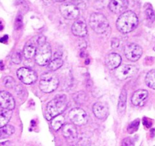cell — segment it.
<instances>
[{
    "label": "cell",
    "instance_id": "29",
    "mask_svg": "<svg viewBox=\"0 0 155 146\" xmlns=\"http://www.w3.org/2000/svg\"><path fill=\"white\" fill-rule=\"evenodd\" d=\"M23 26V19L21 15H18L16 18V21H15V29L16 30H19Z\"/></svg>",
    "mask_w": 155,
    "mask_h": 146
},
{
    "label": "cell",
    "instance_id": "17",
    "mask_svg": "<svg viewBox=\"0 0 155 146\" xmlns=\"http://www.w3.org/2000/svg\"><path fill=\"white\" fill-rule=\"evenodd\" d=\"M148 97V92L145 89H139L133 93L131 101L134 105L142 106L147 100Z\"/></svg>",
    "mask_w": 155,
    "mask_h": 146
},
{
    "label": "cell",
    "instance_id": "13",
    "mask_svg": "<svg viewBox=\"0 0 155 146\" xmlns=\"http://www.w3.org/2000/svg\"><path fill=\"white\" fill-rule=\"evenodd\" d=\"M72 33L79 37H84L87 35V27L83 19H77L72 25Z\"/></svg>",
    "mask_w": 155,
    "mask_h": 146
},
{
    "label": "cell",
    "instance_id": "20",
    "mask_svg": "<svg viewBox=\"0 0 155 146\" xmlns=\"http://www.w3.org/2000/svg\"><path fill=\"white\" fill-rule=\"evenodd\" d=\"M12 110H7V109L3 108L2 110H0V128L7 125L12 118Z\"/></svg>",
    "mask_w": 155,
    "mask_h": 146
},
{
    "label": "cell",
    "instance_id": "9",
    "mask_svg": "<svg viewBox=\"0 0 155 146\" xmlns=\"http://www.w3.org/2000/svg\"><path fill=\"white\" fill-rule=\"evenodd\" d=\"M143 51L140 45L135 43H130L125 47L124 53L128 60L136 62L142 57Z\"/></svg>",
    "mask_w": 155,
    "mask_h": 146
},
{
    "label": "cell",
    "instance_id": "28",
    "mask_svg": "<svg viewBox=\"0 0 155 146\" xmlns=\"http://www.w3.org/2000/svg\"><path fill=\"white\" fill-rule=\"evenodd\" d=\"M22 61V54L20 51H17L12 55V61L13 62L14 64H20Z\"/></svg>",
    "mask_w": 155,
    "mask_h": 146
},
{
    "label": "cell",
    "instance_id": "15",
    "mask_svg": "<svg viewBox=\"0 0 155 146\" xmlns=\"http://www.w3.org/2000/svg\"><path fill=\"white\" fill-rule=\"evenodd\" d=\"M128 4V0H110L108 7L114 13L121 14L127 10Z\"/></svg>",
    "mask_w": 155,
    "mask_h": 146
},
{
    "label": "cell",
    "instance_id": "23",
    "mask_svg": "<svg viewBox=\"0 0 155 146\" xmlns=\"http://www.w3.org/2000/svg\"><path fill=\"white\" fill-rule=\"evenodd\" d=\"M63 63V60L60 57H55L53 60H51L48 65V68L50 71H55L61 68Z\"/></svg>",
    "mask_w": 155,
    "mask_h": 146
},
{
    "label": "cell",
    "instance_id": "16",
    "mask_svg": "<svg viewBox=\"0 0 155 146\" xmlns=\"http://www.w3.org/2000/svg\"><path fill=\"white\" fill-rule=\"evenodd\" d=\"M122 58L117 53H110L106 56L105 65L109 70L117 69L120 65Z\"/></svg>",
    "mask_w": 155,
    "mask_h": 146
},
{
    "label": "cell",
    "instance_id": "24",
    "mask_svg": "<svg viewBox=\"0 0 155 146\" xmlns=\"http://www.w3.org/2000/svg\"><path fill=\"white\" fill-rule=\"evenodd\" d=\"M145 83L151 89H155V70H151L145 77Z\"/></svg>",
    "mask_w": 155,
    "mask_h": 146
},
{
    "label": "cell",
    "instance_id": "32",
    "mask_svg": "<svg viewBox=\"0 0 155 146\" xmlns=\"http://www.w3.org/2000/svg\"><path fill=\"white\" fill-rule=\"evenodd\" d=\"M143 124H144V125L147 127V128H150V127H151V125H152V123H151V121L146 118H145L143 119Z\"/></svg>",
    "mask_w": 155,
    "mask_h": 146
},
{
    "label": "cell",
    "instance_id": "31",
    "mask_svg": "<svg viewBox=\"0 0 155 146\" xmlns=\"http://www.w3.org/2000/svg\"><path fill=\"white\" fill-rule=\"evenodd\" d=\"M120 45V40L118 39H117V38H115V39H113V40H112L111 42V47L113 48H117L118 46H119Z\"/></svg>",
    "mask_w": 155,
    "mask_h": 146
},
{
    "label": "cell",
    "instance_id": "7",
    "mask_svg": "<svg viewBox=\"0 0 155 146\" xmlns=\"http://www.w3.org/2000/svg\"><path fill=\"white\" fill-rule=\"evenodd\" d=\"M18 79L24 84H32L37 80V74L32 69L28 68H21L17 71Z\"/></svg>",
    "mask_w": 155,
    "mask_h": 146
},
{
    "label": "cell",
    "instance_id": "1",
    "mask_svg": "<svg viewBox=\"0 0 155 146\" xmlns=\"http://www.w3.org/2000/svg\"><path fill=\"white\" fill-rule=\"evenodd\" d=\"M38 46L35 55V61L40 66H45L49 64L51 59V48L49 43L47 42L44 36L37 37Z\"/></svg>",
    "mask_w": 155,
    "mask_h": 146
},
{
    "label": "cell",
    "instance_id": "25",
    "mask_svg": "<svg viewBox=\"0 0 155 146\" xmlns=\"http://www.w3.org/2000/svg\"><path fill=\"white\" fill-rule=\"evenodd\" d=\"M74 99L77 104H83L87 101V95L85 92H79L74 95Z\"/></svg>",
    "mask_w": 155,
    "mask_h": 146
},
{
    "label": "cell",
    "instance_id": "19",
    "mask_svg": "<svg viewBox=\"0 0 155 146\" xmlns=\"http://www.w3.org/2000/svg\"><path fill=\"white\" fill-rule=\"evenodd\" d=\"M127 92L125 89H123L120 92L119 97L117 106V112L120 115H122L125 112L127 108Z\"/></svg>",
    "mask_w": 155,
    "mask_h": 146
},
{
    "label": "cell",
    "instance_id": "18",
    "mask_svg": "<svg viewBox=\"0 0 155 146\" xmlns=\"http://www.w3.org/2000/svg\"><path fill=\"white\" fill-rule=\"evenodd\" d=\"M92 111L95 116L100 120L105 119L108 114V107L107 105L102 102L95 103L92 108Z\"/></svg>",
    "mask_w": 155,
    "mask_h": 146
},
{
    "label": "cell",
    "instance_id": "36",
    "mask_svg": "<svg viewBox=\"0 0 155 146\" xmlns=\"http://www.w3.org/2000/svg\"><path fill=\"white\" fill-rule=\"evenodd\" d=\"M9 143H10V142H9L8 141H7V142H0V145H5Z\"/></svg>",
    "mask_w": 155,
    "mask_h": 146
},
{
    "label": "cell",
    "instance_id": "39",
    "mask_svg": "<svg viewBox=\"0 0 155 146\" xmlns=\"http://www.w3.org/2000/svg\"><path fill=\"white\" fill-rule=\"evenodd\" d=\"M154 51H155V47H154Z\"/></svg>",
    "mask_w": 155,
    "mask_h": 146
},
{
    "label": "cell",
    "instance_id": "37",
    "mask_svg": "<svg viewBox=\"0 0 155 146\" xmlns=\"http://www.w3.org/2000/svg\"><path fill=\"white\" fill-rule=\"evenodd\" d=\"M0 68H1V69H2L3 68V64H2V61H0Z\"/></svg>",
    "mask_w": 155,
    "mask_h": 146
},
{
    "label": "cell",
    "instance_id": "8",
    "mask_svg": "<svg viewBox=\"0 0 155 146\" xmlns=\"http://www.w3.org/2000/svg\"><path fill=\"white\" fill-rule=\"evenodd\" d=\"M138 72V68L135 65H120L115 72V76L120 80H124L133 77Z\"/></svg>",
    "mask_w": 155,
    "mask_h": 146
},
{
    "label": "cell",
    "instance_id": "33",
    "mask_svg": "<svg viewBox=\"0 0 155 146\" xmlns=\"http://www.w3.org/2000/svg\"><path fill=\"white\" fill-rule=\"evenodd\" d=\"M133 142H132L131 140H130V139H125L124 140V142H123V145H133Z\"/></svg>",
    "mask_w": 155,
    "mask_h": 146
},
{
    "label": "cell",
    "instance_id": "6",
    "mask_svg": "<svg viewBox=\"0 0 155 146\" xmlns=\"http://www.w3.org/2000/svg\"><path fill=\"white\" fill-rule=\"evenodd\" d=\"M69 118L74 125L83 126L87 124L88 115L84 110L80 108H75L69 112Z\"/></svg>",
    "mask_w": 155,
    "mask_h": 146
},
{
    "label": "cell",
    "instance_id": "3",
    "mask_svg": "<svg viewBox=\"0 0 155 146\" xmlns=\"http://www.w3.org/2000/svg\"><path fill=\"white\" fill-rule=\"evenodd\" d=\"M68 105V98L65 95H56L55 98L50 101L47 105L45 118L48 121H51L52 118L58 114H61L65 111Z\"/></svg>",
    "mask_w": 155,
    "mask_h": 146
},
{
    "label": "cell",
    "instance_id": "26",
    "mask_svg": "<svg viewBox=\"0 0 155 146\" xmlns=\"http://www.w3.org/2000/svg\"><path fill=\"white\" fill-rule=\"evenodd\" d=\"M139 124H140V120L136 119L134 121H133V123L130 124V126L128 127L127 129V131L129 133H134L135 132H136L139 129Z\"/></svg>",
    "mask_w": 155,
    "mask_h": 146
},
{
    "label": "cell",
    "instance_id": "35",
    "mask_svg": "<svg viewBox=\"0 0 155 146\" xmlns=\"http://www.w3.org/2000/svg\"><path fill=\"white\" fill-rule=\"evenodd\" d=\"M8 38V36L7 35H5V36H4L2 38H1V39H0V42H2V43H5V42L6 41H7Z\"/></svg>",
    "mask_w": 155,
    "mask_h": 146
},
{
    "label": "cell",
    "instance_id": "34",
    "mask_svg": "<svg viewBox=\"0 0 155 146\" xmlns=\"http://www.w3.org/2000/svg\"><path fill=\"white\" fill-rule=\"evenodd\" d=\"M64 1H65V0H43L44 3L46 5L51 4V3L53 2H64Z\"/></svg>",
    "mask_w": 155,
    "mask_h": 146
},
{
    "label": "cell",
    "instance_id": "21",
    "mask_svg": "<svg viewBox=\"0 0 155 146\" xmlns=\"http://www.w3.org/2000/svg\"><path fill=\"white\" fill-rule=\"evenodd\" d=\"M64 121H65L64 117L62 116V115L61 114L57 115V116L54 117V118H52L51 121V124L53 130L57 131V130H58L59 129L61 128V127H63L64 124Z\"/></svg>",
    "mask_w": 155,
    "mask_h": 146
},
{
    "label": "cell",
    "instance_id": "11",
    "mask_svg": "<svg viewBox=\"0 0 155 146\" xmlns=\"http://www.w3.org/2000/svg\"><path fill=\"white\" fill-rule=\"evenodd\" d=\"M15 101L13 96L6 91H0V108L7 110H13Z\"/></svg>",
    "mask_w": 155,
    "mask_h": 146
},
{
    "label": "cell",
    "instance_id": "27",
    "mask_svg": "<svg viewBox=\"0 0 155 146\" xmlns=\"http://www.w3.org/2000/svg\"><path fill=\"white\" fill-rule=\"evenodd\" d=\"M3 83H4L5 86L9 89H12L15 86V81L12 77H6L4 78L3 80Z\"/></svg>",
    "mask_w": 155,
    "mask_h": 146
},
{
    "label": "cell",
    "instance_id": "22",
    "mask_svg": "<svg viewBox=\"0 0 155 146\" xmlns=\"http://www.w3.org/2000/svg\"><path fill=\"white\" fill-rule=\"evenodd\" d=\"M15 127L11 125H5L0 128V139H5L15 133Z\"/></svg>",
    "mask_w": 155,
    "mask_h": 146
},
{
    "label": "cell",
    "instance_id": "30",
    "mask_svg": "<svg viewBox=\"0 0 155 146\" xmlns=\"http://www.w3.org/2000/svg\"><path fill=\"white\" fill-rule=\"evenodd\" d=\"M145 14L147 15V18L150 20V21H154L155 18V15L154 11L151 8H148L145 11Z\"/></svg>",
    "mask_w": 155,
    "mask_h": 146
},
{
    "label": "cell",
    "instance_id": "12",
    "mask_svg": "<svg viewBox=\"0 0 155 146\" xmlns=\"http://www.w3.org/2000/svg\"><path fill=\"white\" fill-rule=\"evenodd\" d=\"M62 134L68 142H73L78 137L77 130L74 124H67L62 127Z\"/></svg>",
    "mask_w": 155,
    "mask_h": 146
},
{
    "label": "cell",
    "instance_id": "10",
    "mask_svg": "<svg viewBox=\"0 0 155 146\" xmlns=\"http://www.w3.org/2000/svg\"><path fill=\"white\" fill-rule=\"evenodd\" d=\"M60 12L62 16L68 20H74L78 18L80 11L78 7L71 3H64L60 6Z\"/></svg>",
    "mask_w": 155,
    "mask_h": 146
},
{
    "label": "cell",
    "instance_id": "2",
    "mask_svg": "<svg viewBox=\"0 0 155 146\" xmlns=\"http://www.w3.org/2000/svg\"><path fill=\"white\" fill-rule=\"evenodd\" d=\"M139 24L137 15L132 11L123 12L117 21V27L123 33H128L133 31Z\"/></svg>",
    "mask_w": 155,
    "mask_h": 146
},
{
    "label": "cell",
    "instance_id": "14",
    "mask_svg": "<svg viewBox=\"0 0 155 146\" xmlns=\"http://www.w3.org/2000/svg\"><path fill=\"white\" fill-rule=\"evenodd\" d=\"M37 37L33 38L30 41L26 43L25 46L24 48V56L27 59H31L32 58L35 57V55L36 52V48L38 46Z\"/></svg>",
    "mask_w": 155,
    "mask_h": 146
},
{
    "label": "cell",
    "instance_id": "38",
    "mask_svg": "<svg viewBox=\"0 0 155 146\" xmlns=\"http://www.w3.org/2000/svg\"><path fill=\"white\" fill-rule=\"evenodd\" d=\"M3 29V26H2V23L0 22V30H2Z\"/></svg>",
    "mask_w": 155,
    "mask_h": 146
},
{
    "label": "cell",
    "instance_id": "5",
    "mask_svg": "<svg viewBox=\"0 0 155 146\" xmlns=\"http://www.w3.org/2000/svg\"><path fill=\"white\" fill-rule=\"evenodd\" d=\"M89 24L97 33H103L109 27V22L106 17L101 13H93L89 18Z\"/></svg>",
    "mask_w": 155,
    "mask_h": 146
},
{
    "label": "cell",
    "instance_id": "4",
    "mask_svg": "<svg viewBox=\"0 0 155 146\" xmlns=\"http://www.w3.org/2000/svg\"><path fill=\"white\" fill-rule=\"evenodd\" d=\"M59 85V79L55 74L47 72L41 76L39 81V88L45 93H51L54 92Z\"/></svg>",
    "mask_w": 155,
    "mask_h": 146
}]
</instances>
